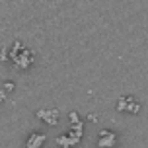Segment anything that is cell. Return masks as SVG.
I'll use <instances>...</instances> for the list:
<instances>
[{
    "label": "cell",
    "mask_w": 148,
    "mask_h": 148,
    "mask_svg": "<svg viewBox=\"0 0 148 148\" xmlns=\"http://www.w3.org/2000/svg\"><path fill=\"white\" fill-rule=\"evenodd\" d=\"M14 88H16V84L12 80H6L4 84H2V92L4 94H8V92H14Z\"/></svg>",
    "instance_id": "obj_9"
},
{
    "label": "cell",
    "mask_w": 148,
    "mask_h": 148,
    "mask_svg": "<svg viewBox=\"0 0 148 148\" xmlns=\"http://www.w3.org/2000/svg\"><path fill=\"white\" fill-rule=\"evenodd\" d=\"M70 138V142H72V146H76V144H80L82 140V134H84V121H80L78 125H72L70 129H68L66 133H64Z\"/></svg>",
    "instance_id": "obj_5"
},
{
    "label": "cell",
    "mask_w": 148,
    "mask_h": 148,
    "mask_svg": "<svg viewBox=\"0 0 148 148\" xmlns=\"http://www.w3.org/2000/svg\"><path fill=\"white\" fill-rule=\"evenodd\" d=\"M4 101H6V94H4V92H2V90H0V105L4 103Z\"/></svg>",
    "instance_id": "obj_12"
},
{
    "label": "cell",
    "mask_w": 148,
    "mask_h": 148,
    "mask_svg": "<svg viewBox=\"0 0 148 148\" xmlns=\"http://www.w3.org/2000/svg\"><path fill=\"white\" fill-rule=\"evenodd\" d=\"M0 60H2V62H8V47H2V49H0Z\"/></svg>",
    "instance_id": "obj_10"
},
{
    "label": "cell",
    "mask_w": 148,
    "mask_h": 148,
    "mask_svg": "<svg viewBox=\"0 0 148 148\" xmlns=\"http://www.w3.org/2000/svg\"><path fill=\"white\" fill-rule=\"evenodd\" d=\"M90 121V123H97V115L96 113H88V117H86Z\"/></svg>",
    "instance_id": "obj_11"
},
{
    "label": "cell",
    "mask_w": 148,
    "mask_h": 148,
    "mask_svg": "<svg viewBox=\"0 0 148 148\" xmlns=\"http://www.w3.org/2000/svg\"><path fill=\"white\" fill-rule=\"evenodd\" d=\"M57 146H60V148H72V142H70V138H68L66 134H60V136H57Z\"/></svg>",
    "instance_id": "obj_7"
},
{
    "label": "cell",
    "mask_w": 148,
    "mask_h": 148,
    "mask_svg": "<svg viewBox=\"0 0 148 148\" xmlns=\"http://www.w3.org/2000/svg\"><path fill=\"white\" fill-rule=\"evenodd\" d=\"M35 117L41 121V123H47L49 127H57L60 119V111L57 107H49V109H37Z\"/></svg>",
    "instance_id": "obj_2"
},
{
    "label": "cell",
    "mask_w": 148,
    "mask_h": 148,
    "mask_svg": "<svg viewBox=\"0 0 148 148\" xmlns=\"http://www.w3.org/2000/svg\"><path fill=\"white\" fill-rule=\"evenodd\" d=\"M97 146L99 148H115L117 146V134L109 131V129H103L97 134Z\"/></svg>",
    "instance_id": "obj_4"
},
{
    "label": "cell",
    "mask_w": 148,
    "mask_h": 148,
    "mask_svg": "<svg viewBox=\"0 0 148 148\" xmlns=\"http://www.w3.org/2000/svg\"><path fill=\"white\" fill-rule=\"evenodd\" d=\"M68 121H70V127L78 125V123H80V115H78L76 111H70V113H68Z\"/></svg>",
    "instance_id": "obj_8"
},
{
    "label": "cell",
    "mask_w": 148,
    "mask_h": 148,
    "mask_svg": "<svg viewBox=\"0 0 148 148\" xmlns=\"http://www.w3.org/2000/svg\"><path fill=\"white\" fill-rule=\"evenodd\" d=\"M117 111H127V113L136 115V113L140 111V103H138L133 96H123V97L117 99Z\"/></svg>",
    "instance_id": "obj_3"
},
{
    "label": "cell",
    "mask_w": 148,
    "mask_h": 148,
    "mask_svg": "<svg viewBox=\"0 0 148 148\" xmlns=\"http://www.w3.org/2000/svg\"><path fill=\"white\" fill-rule=\"evenodd\" d=\"M47 142V134L45 133H31L25 140V148H43Z\"/></svg>",
    "instance_id": "obj_6"
},
{
    "label": "cell",
    "mask_w": 148,
    "mask_h": 148,
    "mask_svg": "<svg viewBox=\"0 0 148 148\" xmlns=\"http://www.w3.org/2000/svg\"><path fill=\"white\" fill-rule=\"evenodd\" d=\"M33 60H35V53L31 51L29 47H23L22 51L12 59V66L18 68V70H27L33 64Z\"/></svg>",
    "instance_id": "obj_1"
}]
</instances>
